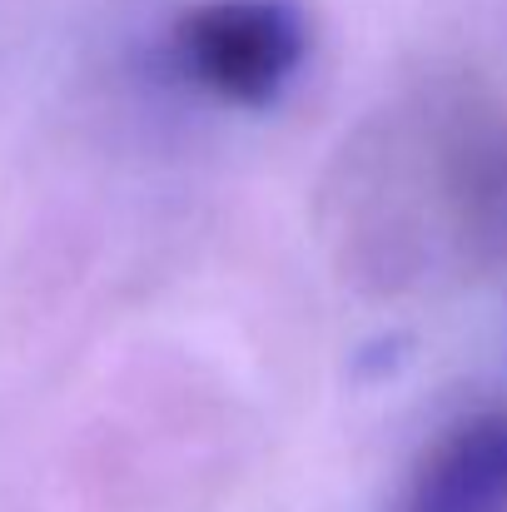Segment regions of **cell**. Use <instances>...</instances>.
I'll return each mask as SVG.
<instances>
[{"label":"cell","instance_id":"1","mask_svg":"<svg viewBox=\"0 0 507 512\" xmlns=\"http://www.w3.org/2000/svg\"><path fill=\"white\" fill-rule=\"evenodd\" d=\"M498 130L503 125L468 95H443L383 120L343 170V219L353 239L393 264L478 254L507 204V145Z\"/></svg>","mask_w":507,"mask_h":512},{"label":"cell","instance_id":"2","mask_svg":"<svg viewBox=\"0 0 507 512\" xmlns=\"http://www.w3.org/2000/svg\"><path fill=\"white\" fill-rule=\"evenodd\" d=\"M179 75L219 105H274L309 55V25L289 0H194L169 25Z\"/></svg>","mask_w":507,"mask_h":512},{"label":"cell","instance_id":"3","mask_svg":"<svg viewBox=\"0 0 507 512\" xmlns=\"http://www.w3.org/2000/svg\"><path fill=\"white\" fill-rule=\"evenodd\" d=\"M398 512H507V408H478L438 433Z\"/></svg>","mask_w":507,"mask_h":512}]
</instances>
